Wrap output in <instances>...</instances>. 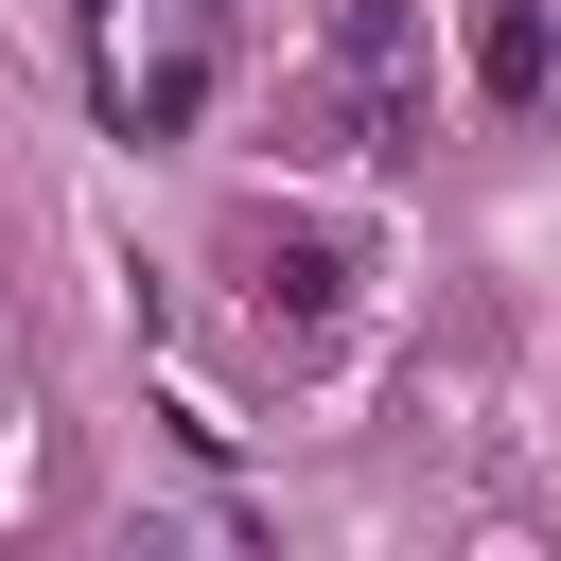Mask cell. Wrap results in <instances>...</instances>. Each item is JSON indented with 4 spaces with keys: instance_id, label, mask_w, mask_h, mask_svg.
Wrapping results in <instances>:
<instances>
[{
    "instance_id": "1",
    "label": "cell",
    "mask_w": 561,
    "mask_h": 561,
    "mask_svg": "<svg viewBox=\"0 0 561 561\" xmlns=\"http://www.w3.org/2000/svg\"><path fill=\"white\" fill-rule=\"evenodd\" d=\"M228 263H245V316H263V333H333V316H351V280H368L333 228H245Z\"/></svg>"
},
{
    "instance_id": "3",
    "label": "cell",
    "mask_w": 561,
    "mask_h": 561,
    "mask_svg": "<svg viewBox=\"0 0 561 561\" xmlns=\"http://www.w3.org/2000/svg\"><path fill=\"white\" fill-rule=\"evenodd\" d=\"M473 88H491L508 123H526V105L561 88V35H543V0H491V35H473Z\"/></svg>"
},
{
    "instance_id": "2",
    "label": "cell",
    "mask_w": 561,
    "mask_h": 561,
    "mask_svg": "<svg viewBox=\"0 0 561 561\" xmlns=\"http://www.w3.org/2000/svg\"><path fill=\"white\" fill-rule=\"evenodd\" d=\"M333 88H351L368 140H421V35H403V0H333Z\"/></svg>"
}]
</instances>
